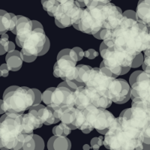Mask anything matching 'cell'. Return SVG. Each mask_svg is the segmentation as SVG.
<instances>
[{
    "label": "cell",
    "instance_id": "cell-43",
    "mask_svg": "<svg viewBox=\"0 0 150 150\" xmlns=\"http://www.w3.org/2000/svg\"><path fill=\"white\" fill-rule=\"evenodd\" d=\"M73 49L76 51L77 56H78L79 61L82 60V59L83 58V56H85V52H84L80 47H74Z\"/></svg>",
    "mask_w": 150,
    "mask_h": 150
},
{
    "label": "cell",
    "instance_id": "cell-26",
    "mask_svg": "<svg viewBox=\"0 0 150 150\" xmlns=\"http://www.w3.org/2000/svg\"><path fill=\"white\" fill-rule=\"evenodd\" d=\"M43 8L48 13L50 16L54 17L57 7L59 5V2L57 0H41Z\"/></svg>",
    "mask_w": 150,
    "mask_h": 150
},
{
    "label": "cell",
    "instance_id": "cell-46",
    "mask_svg": "<svg viewBox=\"0 0 150 150\" xmlns=\"http://www.w3.org/2000/svg\"><path fill=\"white\" fill-rule=\"evenodd\" d=\"M144 54L146 56H150V28H149V39H148V47L147 49L144 51Z\"/></svg>",
    "mask_w": 150,
    "mask_h": 150
},
{
    "label": "cell",
    "instance_id": "cell-30",
    "mask_svg": "<svg viewBox=\"0 0 150 150\" xmlns=\"http://www.w3.org/2000/svg\"><path fill=\"white\" fill-rule=\"evenodd\" d=\"M92 68V67L89 66V65H77L76 67V79L75 80H77L80 83H83L82 81V77L83 75L85 74V72L86 71H88L89 69Z\"/></svg>",
    "mask_w": 150,
    "mask_h": 150
},
{
    "label": "cell",
    "instance_id": "cell-32",
    "mask_svg": "<svg viewBox=\"0 0 150 150\" xmlns=\"http://www.w3.org/2000/svg\"><path fill=\"white\" fill-rule=\"evenodd\" d=\"M110 1L111 0H84V3L86 5V7L88 8H94L99 5L109 3Z\"/></svg>",
    "mask_w": 150,
    "mask_h": 150
},
{
    "label": "cell",
    "instance_id": "cell-8",
    "mask_svg": "<svg viewBox=\"0 0 150 150\" xmlns=\"http://www.w3.org/2000/svg\"><path fill=\"white\" fill-rule=\"evenodd\" d=\"M137 56L119 50L109 48L101 56L104 65L109 69L115 77L121 75L123 67H131Z\"/></svg>",
    "mask_w": 150,
    "mask_h": 150
},
{
    "label": "cell",
    "instance_id": "cell-37",
    "mask_svg": "<svg viewBox=\"0 0 150 150\" xmlns=\"http://www.w3.org/2000/svg\"><path fill=\"white\" fill-rule=\"evenodd\" d=\"M9 71H10V69H9L7 63L2 64L1 67H0V76L2 77H8L9 74Z\"/></svg>",
    "mask_w": 150,
    "mask_h": 150
},
{
    "label": "cell",
    "instance_id": "cell-18",
    "mask_svg": "<svg viewBox=\"0 0 150 150\" xmlns=\"http://www.w3.org/2000/svg\"><path fill=\"white\" fill-rule=\"evenodd\" d=\"M17 21L18 16L5 11H0V33L4 34L8 31H11L14 33Z\"/></svg>",
    "mask_w": 150,
    "mask_h": 150
},
{
    "label": "cell",
    "instance_id": "cell-40",
    "mask_svg": "<svg viewBox=\"0 0 150 150\" xmlns=\"http://www.w3.org/2000/svg\"><path fill=\"white\" fill-rule=\"evenodd\" d=\"M21 56L22 59L23 60V62H33L35 60H36L38 56H28V55H25L24 53H23L21 51Z\"/></svg>",
    "mask_w": 150,
    "mask_h": 150
},
{
    "label": "cell",
    "instance_id": "cell-14",
    "mask_svg": "<svg viewBox=\"0 0 150 150\" xmlns=\"http://www.w3.org/2000/svg\"><path fill=\"white\" fill-rule=\"evenodd\" d=\"M131 88L126 80L116 78L110 85L107 95L112 102L125 104L131 98Z\"/></svg>",
    "mask_w": 150,
    "mask_h": 150
},
{
    "label": "cell",
    "instance_id": "cell-3",
    "mask_svg": "<svg viewBox=\"0 0 150 150\" xmlns=\"http://www.w3.org/2000/svg\"><path fill=\"white\" fill-rule=\"evenodd\" d=\"M23 114L5 112L0 119V148L18 150L23 149L25 134L23 125Z\"/></svg>",
    "mask_w": 150,
    "mask_h": 150
},
{
    "label": "cell",
    "instance_id": "cell-49",
    "mask_svg": "<svg viewBox=\"0 0 150 150\" xmlns=\"http://www.w3.org/2000/svg\"><path fill=\"white\" fill-rule=\"evenodd\" d=\"M15 50V45H14V43L12 42V41H10V44H9V49H8V52L13 51Z\"/></svg>",
    "mask_w": 150,
    "mask_h": 150
},
{
    "label": "cell",
    "instance_id": "cell-41",
    "mask_svg": "<svg viewBox=\"0 0 150 150\" xmlns=\"http://www.w3.org/2000/svg\"><path fill=\"white\" fill-rule=\"evenodd\" d=\"M142 71H136L133 72V73L131 74V76H130V78H129V84L131 86L133 85L135 82H136V80L138 77L139 74Z\"/></svg>",
    "mask_w": 150,
    "mask_h": 150
},
{
    "label": "cell",
    "instance_id": "cell-47",
    "mask_svg": "<svg viewBox=\"0 0 150 150\" xmlns=\"http://www.w3.org/2000/svg\"><path fill=\"white\" fill-rule=\"evenodd\" d=\"M98 141H99V137H94L91 140V146H93L95 145H98Z\"/></svg>",
    "mask_w": 150,
    "mask_h": 150
},
{
    "label": "cell",
    "instance_id": "cell-52",
    "mask_svg": "<svg viewBox=\"0 0 150 150\" xmlns=\"http://www.w3.org/2000/svg\"><path fill=\"white\" fill-rule=\"evenodd\" d=\"M59 3H63V2H66V1H68V0H57Z\"/></svg>",
    "mask_w": 150,
    "mask_h": 150
},
{
    "label": "cell",
    "instance_id": "cell-39",
    "mask_svg": "<svg viewBox=\"0 0 150 150\" xmlns=\"http://www.w3.org/2000/svg\"><path fill=\"white\" fill-rule=\"evenodd\" d=\"M33 91L35 92V100L34 105H38V104H41V101H42V94L40 92L38 89H33Z\"/></svg>",
    "mask_w": 150,
    "mask_h": 150
},
{
    "label": "cell",
    "instance_id": "cell-7",
    "mask_svg": "<svg viewBox=\"0 0 150 150\" xmlns=\"http://www.w3.org/2000/svg\"><path fill=\"white\" fill-rule=\"evenodd\" d=\"M83 10V8L76 0H68L63 3H59L54 15L56 26L60 28L73 26L79 30V22Z\"/></svg>",
    "mask_w": 150,
    "mask_h": 150
},
{
    "label": "cell",
    "instance_id": "cell-33",
    "mask_svg": "<svg viewBox=\"0 0 150 150\" xmlns=\"http://www.w3.org/2000/svg\"><path fill=\"white\" fill-rule=\"evenodd\" d=\"M55 87H50L47 89L42 94V101L47 106L50 105V101H51V96L53 92L54 91Z\"/></svg>",
    "mask_w": 150,
    "mask_h": 150
},
{
    "label": "cell",
    "instance_id": "cell-38",
    "mask_svg": "<svg viewBox=\"0 0 150 150\" xmlns=\"http://www.w3.org/2000/svg\"><path fill=\"white\" fill-rule=\"evenodd\" d=\"M142 67L143 71L150 74V56H145Z\"/></svg>",
    "mask_w": 150,
    "mask_h": 150
},
{
    "label": "cell",
    "instance_id": "cell-34",
    "mask_svg": "<svg viewBox=\"0 0 150 150\" xmlns=\"http://www.w3.org/2000/svg\"><path fill=\"white\" fill-rule=\"evenodd\" d=\"M143 61H144V57L142 53H140L138 55H137V56L134 58L132 63V68H137L140 67V65H143Z\"/></svg>",
    "mask_w": 150,
    "mask_h": 150
},
{
    "label": "cell",
    "instance_id": "cell-35",
    "mask_svg": "<svg viewBox=\"0 0 150 150\" xmlns=\"http://www.w3.org/2000/svg\"><path fill=\"white\" fill-rule=\"evenodd\" d=\"M35 138L36 140V143H37V147H36V150H43L45 149V141L41 138V137L38 136L37 134H34Z\"/></svg>",
    "mask_w": 150,
    "mask_h": 150
},
{
    "label": "cell",
    "instance_id": "cell-10",
    "mask_svg": "<svg viewBox=\"0 0 150 150\" xmlns=\"http://www.w3.org/2000/svg\"><path fill=\"white\" fill-rule=\"evenodd\" d=\"M47 36L44 30V27L33 28L23 43L21 52L28 56H39L46 44Z\"/></svg>",
    "mask_w": 150,
    "mask_h": 150
},
{
    "label": "cell",
    "instance_id": "cell-1",
    "mask_svg": "<svg viewBox=\"0 0 150 150\" xmlns=\"http://www.w3.org/2000/svg\"><path fill=\"white\" fill-rule=\"evenodd\" d=\"M149 33V28L145 24L124 16L112 30L101 29L100 38L109 48L137 56L147 49Z\"/></svg>",
    "mask_w": 150,
    "mask_h": 150
},
{
    "label": "cell",
    "instance_id": "cell-19",
    "mask_svg": "<svg viewBox=\"0 0 150 150\" xmlns=\"http://www.w3.org/2000/svg\"><path fill=\"white\" fill-rule=\"evenodd\" d=\"M74 96L75 107L78 109L83 110L89 106H92L89 99L86 86H80L77 87L74 91Z\"/></svg>",
    "mask_w": 150,
    "mask_h": 150
},
{
    "label": "cell",
    "instance_id": "cell-25",
    "mask_svg": "<svg viewBox=\"0 0 150 150\" xmlns=\"http://www.w3.org/2000/svg\"><path fill=\"white\" fill-rule=\"evenodd\" d=\"M71 148V143L66 137L56 136L53 142L54 150H68Z\"/></svg>",
    "mask_w": 150,
    "mask_h": 150
},
{
    "label": "cell",
    "instance_id": "cell-17",
    "mask_svg": "<svg viewBox=\"0 0 150 150\" xmlns=\"http://www.w3.org/2000/svg\"><path fill=\"white\" fill-rule=\"evenodd\" d=\"M76 109H77L76 107L59 108V109L54 110V115L62 122L68 125L71 130L77 129L75 125Z\"/></svg>",
    "mask_w": 150,
    "mask_h": 150
},
{
    "label": "cell",
    "instance_id": "cell-12",
    "mask_svg": "<svg viewBox=\"0 0 150 150\" xmlns=\"http://www.w3.org/2000/svg\"><path fill=\"white\" fill-rule=\"evenodd\" d=\"M131 98L132 102L144 101L150 104V74L142 71L136 82L131 86Z\"/></svg>",
    "mask_w": 150,
    "mask_h": 150
},
{
    "label": "cell",
    "instance_id": "cell-36",
    "mask_svg": "<svg viewBox=\"0 0 150 150\" xmlns=\"http://www.w3.org/2000/svg\"><path fill=\"white\" fill-rule=\"evenodd\" d=\"M98 56V53L94 49H89L85 51V56L89 59H94Z\"/></svg>",
    "mask_w": 150,
    "mask_h": 150
},
{
    "label": "cell",
    "instance_id": "cell-24",
    "mask_svg": "<svg viewBox=\"0 0 150 150\" xmlns=\"http://www.w3.org/2000/svg\"><path fill=\"white\" fill-rule=\"evenodd\" d=\"M75 125L77 128L81 130L83 133L89 134L94 129L89 124L86 117L84 110L76 109V119H75Z\"/></svg>",
    "mask_w": 150,
    "mask_h": 150
},
{
    "label": "cell",
    "instance_id": "cell-2",
    "mask_svg": "<svg viewBox=\"0 0 150 150\" xmlns=\"http://www.w3.org/2000/svg\"><path fill=\"white\" fill-rule=\"evenodd\" d=\"M123 17L121 8L110 2L94 8H86L79 22V30L92 35L102 29L112 30Z\"/></svg>",
    "mask_w": 150,
    "mask_h": 150
},
{
    "label": "cell",
    "instance_id": "cell-9",
    "mask_svg": "<svg viewBox=\"0 0 150 150\" xmlns=\"http://www.w3.org/2000/svg\"><path fill=\"white\" fill-rule=\"evenodd\" d=\"M83 110L89 124L102 135L106 134L116 119L110 112L96 106H89Z\"/></svg>",
    "mask_w": 150,
    "mask_h": 150
},
{
    "label": "cell",
    "instance_id": "cell-22",
    "mask_svg": "<svg viewBox=\"0 0 150 150\" xmlns=\"http://www.w3.org/2000/svg\"><path fill=\"white\" fill-rule=\"evenodd\" d=\"M38 116H39L42 122L46 125L56 124L60 121L55 116L54 110L50 106L45 107L43 105L38 111Z\"/></svg>",
    "mask_w": 150,
    "mask_h": 150
},
{
    "label": "cell",
    "instance_id": "cell-16",
    "mask_svg": "<svg viewBox=\"0 0 150 150\" xmlns=\"http://www.w3.org/2000/svg\"><path fill=\"white\" fill-rule=\"evenodd\" d=\"M33 30V21L24 16L19 15L18 21L14 34L16 35V43L20 47L29 33Z\"/></svg>",
    "mask_w": 150,
    "mask_h": 150
},
{
    "label": "cell",
    "instance_id": "cell-5",
    "mask_svg": "<svg viewBox=\"0 0 150 150\" xmlns=\"http://www.w3.org/2000/svg\"><path fill=\"white\" fill-rule=\"evenodd\" d=\"M104 146L108 149L140 150L143 149V142L125 129L118 117L116 118L104 135Z\"/></svg>",
    "mask_w": 150,
    "mask_h": 150
},
{
    "label": "cell",
    "instance_id": "cell-23",
    "mask_svg": "<svg viewBox=\"0 0 150 150\" xmlns=\"http://www.w3.org/2000/svg\"><path fill=\"white\" fill-rule=\"evenodd\" d=\"M5 60H6V63L9 69L12 71H17L20 70L22 67L23 62V60L21 58V52L16 50L7 53Z\"/></svg>",
    "mask_w": 150,
    "mask_h": 150
},
{
    "label": "cell",
    "instance_id": "cell-48",
    "mask_svg": "<svg viewBox=\"0 0 150 150\" xmlns=\"http://www.w3.org/2000/svg\"><path fill=\"white\" fill-rule=\"evenodd\" d=\"M131 67H123L121 75H124V74H125L128 73V72L130 71V69H131Z\"/></svg>",
    "mask_w": 150,
    "mask_h": 150
},
{
    "label": "cell",
    "instance_id": "cell-15",
    "mask_svg": "<svg viewBox=\"0 0 150 150\" xmlns=\"http://www.w3.org/2000/svg\"><path fill=\"white\" fill-rule=\"evenodd\" d=\"M53 110L75 107L74 91L65 86H57L52 93L50 105Z\"/></svg>",
    "mask_w": 150,
    "mask_h": 150
},
{
    "label": "cell",
    "instance_id": "cell-29",
    "mask_svg": "<svg viewBox=\"0 0 150 150\" xmlns=\"http://www.w3.org/2000/svg\"><path fill=\"white\" fill-rule=\"evenodd\" d=\"M9 44L10 41H8V35L6 33L1 34V39H0V55H3L5 53L8 52L9 49Z\"/></svg>",
    "mask_w": 150,
    "mask_h": 150
},
{
    "label": "cell",
    "instance_id": "cell-4",
    "mask_svg": "<svg viewBox=\"0 0 150 150\" xmlns=\"http://www.w3.org/2000/svg\"><path fill=\"white\" fill-rule=\"evenodd\" d=\"M118 120L130 133L143 140V132L150 126V104L144 101L132 102L131 108L124 110Z\"/></svg>",
    "mask_w": 150,
    "mask_h": 150
},
{
    "label": "cell",
    "instance_id": "cell-53",
    "mask_svg": "<svg viewBox=\"0 0 150 150\" xmlns=\"http://www.w3.org/2000/svg\"><path fill=\"white\" fill-rule=\"evenodd\" d=\"M76 1H77L79 3H80V2H84V0H76Z\"/></svg>",
    "mask_w": 150,
    "mask_h": 150
},
{
    "label": "cell",
    "instance_id": "cell-50",
    "mask_svg": "<svg viewBox=\"0 0 150 150\" xmlns=\"http://www.w3.org/2000/svg\"><path fill=\"white\" fill-rule=\"evenodd\" d=\"M143 149H150V144H146L143 143Z\"/></svg>",
    "mask_w": 150,
    "mask_h": 150
},
{
    "label": "cell",
    "instance_id": "cell-13",
    "mask_svg": "<svg viewBox=\"0 0 150 150\" xmlns=\"http://www.w3.org/2000/svg\"><path fill=\"white\" fill-rule=\"evenodd\" d=\"M77 62L69 55L61 56L53 67V75L63 80H74Z\"/></svg>",
    "mask_w": 150,
    "mask_h": 150
},
{
    "label": "cell",
    "instance_id": "cell-20",
    "mask_svg": "<svg viewBox=\"0 0 150 150\" xmlns=\"http://www.w3.org/2000/svg\"><path fill=\"white\" fill-rule=\"evenodd\" d=\"M44 123L38 115L28 112L23 116L24 134H33V131L41 128Z\"/></svg>",
    "mask_w": 150,
    "mask_h": 150
},
{
    "label": "cell",
    "instance_id": "cell-42",
    "mask_svg": "<svg viewBox=\"0 0 150 150\" xmlns=\"http://www.w3.org/2000/svg\"><path fill=\"white\" fill-rule=\"evenodd\" d=\"M123 15H124L125 17H128V18H131V19H135V20H137V19L136 11H132V10L125 11V12H123Z\"/></svg>",
    "mask_w": 150,
    "mask_h": 150
},
{
    "label": "cell",
    "instance_id": "cell-44",
    "mask_svg": "<svg viewBox=\"0 0 150 150\" xmlns=\"http://www.w3.org/2000/svg\"><path fill=\"white\" fill-rule=\"evenodd\" d=\"M50 39L47 38V41H46V44H45V47H44L43 50L41 51V53L39 54V56H43V55H45V53H47L48 50H50Z\"/></svg>",
    "mask_w": 150,
    "mask_h": 150
},
{
    "label": "cell",
    "instance_id": "cell-11",
    "mask_svg": "<svg viewBox=\"0 0 150 150\" xmlns=\"http://www.w3.org/2000/svg\"><path fill=\"white\" fill-rule=\"evenodd\" d=\"M114 79L116 77L106 74L100 68H92L83 75L82 81L86 86L92 87L107 94L110 85Z\"/></svg>",
    "mask_w": 150,
    "mask_h": 150
},
{
    "label": "cell",
    "instance_id": "cell-31",
    "mask_svg": "<svg viewBox=\"0 0 150 150\" xmlns=\"http://www.w3.org/2000/svg\"><path fill=\"white\" fill-rule=\"evenodd\" d=\"M85 84L83 83H80L77 80H63V82L59 84V86H65L71 90L74 91L77 87L80 86H84Z\"/></svg>",
    "mask_w": 150,
    "mask_h": 150
},
{
    "label": "cell",
    "instance_id": "cell-21",
    "mask_svg": "<svg viewBox=\"0 0 150 150\" xmlns=\"http://www.w3.org/2000/svg\"><path fill=\"white\" fill-rule=\"evenodd\" d=\"M137 21L150 28V0H140L136 10Z\"/></svg>",
    "mask_w": 150,
    "mask_h": 150
},
{
    "label": "cell",
    "instance_id": "cell-28",
    "mask_svg": "<svg viewBox=\"0 0 150 150\" xmlns=\"http://www.w3.org/2000/svg\"><path fill=\"white\" fill-rule=\"evenodd\" d=\"M71 131L72 130L68 125L62 122L61 124L56 125L53 128V134L56 136L67 137L68 134H70Z\"/></svg>",
    "mask_w": 150,
    "mask_h": 150
},
{
    "label": "cell",
    "instance_id": "cell-27",
    "mask_svg": "<svg viewBox=\"0 0 150 150\" xmlns=\"http://www.w3.org/2000/svg\"><path fill=\"white\" fill-rule=\"evenodd\" d=\"M37 143L33 134H25L23 146L22 149L24 150H36Z\"/></svg>",
    "mask_w": 150,
    "mask_h": 150
},
{
    "label": "cell",
    "instance_id": "cell-6",
    "mask_svg": "<svg viewBox=\"0 0 150 150\" xmlns=\"http://www.w3.org/2000/svg\"><path fill=\"white\" fill-rule=\"evenodd\" d=\"M35 95L33 89L26 86H18L14 90L4 92L0 101L1 114L5 112H17L23 114L34 105Z\"/></svg>",
    "mask_w": 150,
    "mask_h": 150
},
{
    "label": "cell",
    "instance_id": "cell-45",
    "mask_svg": "<svg viewBox=\"0 0 150 150\" xmlns=\"http://www.w3.org/2000/svg\"><path fill=\"white\" fill-rule=\"evenodd\" d=\"M55 137H56V135L51 137L50 138V140H48V142H47V149L49 150H54V149H53V142H54Z\"/></svg>",
    "mask_w": 150,
    "mask_h": 150
},
{
    "label": "cell",
    "instance_id": "cell-51",
    "mask_svg": "<svg viewBox=\"0 0 150 150\" xmlns=\"http://www.w3.org/2000/svg\"><path fill=\"white\" fill-rule=\"evenodd\" d=\"M91 148H92V146H90L88 145V144H85V145L83 146V149L84 150H88Z\"/></svg>",
    "mask_w": 150,
    "mask_h": 150
}]
</instances>
